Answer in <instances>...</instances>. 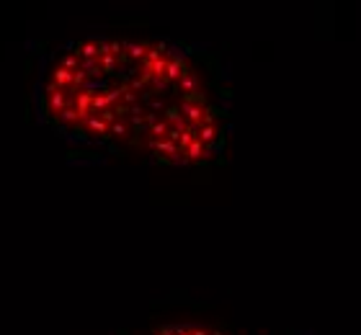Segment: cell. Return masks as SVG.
I'll list each match as a JSON object with an SVG mask.
<instances>
[{
	"label": "cell",
	"mask_w": 361,
	"mask_h": 335,
	"mask_svg": "<svg viewBox=\"0 0 361 335\" xmlns=\"http://www.w3.org/2000/svg\"><path fill=\"white\" fill-rule=\"evenodd\" d=\"M42 106L73 140L155 165H207L227 142V111L212 78L166 39H78L49 67Z\"/></svg>",
	"instance_id": "cell-1"
},
{
	"label": "cell",
	"mask_w": 361,
	"mask_h": 335,
	"mask_svg": "<svg viewBox=\"0 0 361 335\" xmlns=\"http://www.w3.org/2000/svg\"><path fill=\"white\" fill-rule=\"evenodd\" d=\"M150 335H238V333L212 328V325H204V322H171V325L152 330Z\"/></svg>",
	"instance_id": "cell-2"
}]
</instances>
